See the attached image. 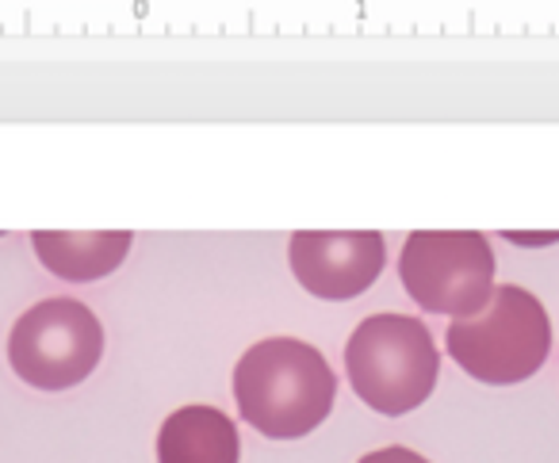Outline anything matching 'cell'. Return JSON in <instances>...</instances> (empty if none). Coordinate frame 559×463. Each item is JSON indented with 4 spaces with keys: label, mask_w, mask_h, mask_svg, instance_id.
Here are the masks:
<instances>
[{
    "label": "cell",
    "mask_w": 559,
    "mask_h": 463,
    "mask_svg": "<svg viewBox=\"0 0 559 463\" xmlns=\"http://www.w3.org/2000/svg\"><path fill=\"white\" fill-rule=\"evenodd\" d=\"M238 425L215 406H180L157 429V463H238Z\"/></svg>",
    "instance_id": "ba28073f"
},
{
    "label": "cell",
    "mask_w": 559,
    "mask_h": 463,
    "mask_svg": "<svg viewBox=\"0 0 559 463\" xmlns=\"http://www.w3.org/2000/svg\"><path fill=\"white\" fill-rule=\"evenodd\" d=\"M357 463H429V460L418 452H411V448H403V444H391V448H380V452L360 455Z\"/></svg>",
    "instance_id": "9c48e42d"
},
{
    "label": "cell",
    "mask_w": 559,
    "mask_h": 463,
    "mask_svg": "<svg viewBox=\"0 0 559 463\" xmlns=\"http://www.w3.org/2000/svg\"><path fill=\"white\" fill-rule=\"evenodd\" d=\"M337 376L314 345L264 337L234 364V399L246 425L269 440H299L334 409Z\"/></svg>",
    "instance_id": "6da1fadb"
},
{
    "label": "cell",
    "mask_w": 559,
    "mask_h": 463,
    "mask_svg": "<svg viewBox=\"0 0 559 463\" xmlns=\"http://www.w3.org/2000/svg\"><path fill=\"white\" fill-rule=\"evenodd\" d=\"M444 353L472 379L513 387L533 379L551 353V322L544 302L518 284L495 287L490 302L472 318H452Z\"/></svg>",
    "instance_id": "3957f363"
},
{
    "label": "cell",
    "mask_w": 559,
    "mask_h": 463,
    "mask_svg": "<svg viewBox=\"0 0 559 463\" xmlns=\"http://www.w3.org/2000/svg\"><path fill=\"white\" fill-rule=\"evenodd\" d=\"M288 261L307 295L345 302L365 295L388 264V241L376 230H299Z\"/></svg>",
    "instance_id": "8992f818"
},
{
    "label": "cell",
    "mask_w": 559,
    "mask_h": 463,
    "mask_svg": "<svg viewBox=\"0 0 559 463\" xmlns=\"http://www.w3.org/2000/svg\"><path fill=\"white\" fill-rule=\"evenodd\" d=\"M345 376L357 399L383 417H403L433 394L441 353L414 314H368L345 345Z\"/></svg>",
    "instance_id": "7a4b0ae2"
},
{
    "label": "cell",
    "mask_w": 559,
    "mask_h": 463,
    "mask_svg": "<svg viewBox=\"0 0 559 463\" xmlns=\"http://www.w3.org/2000/svg\"><path fill=\"white\" fill-rule=\"evenodd\" d=\"M406 295L429 314L472 318L495 295V249L475 230H418L399 253Z\"/></svg>",
    "instance_id": "5b68a950"
},
{
    "label": "cell",
    "mask_w": 559,
    "mask_h": 463,
    "mask_svg": "<svg viewBox=\"0 0 559 463\" xmlns=\"http://www.w3.org/2000/svg\"><path fill=\"white\" fill-rule=\"evenodd\" d=\"M127 230H35L32 246L43 269L55 272L66 284H93L104 280L131 253Z\"/></svg>",
    "instance_id": "52a82bcc"
},
{
    "label": "cell",
    "mask_w": 559,
    "mask_h": 463,
    "mask_svg": "<svg viewBox=\"0 0 559 463\" xmlns=\"http://www.w3.org/2000/svg\"><path fill=\"white\" fill-rule=\"evenodd\" d=\"M104 356V325L78 299H43L12 322L9 364L35 391L85 383Z\"/></svg>",
    "instance_id": "277c9868"
}]
</instances>
